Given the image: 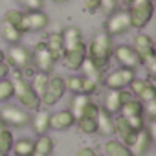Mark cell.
Listing matches in <instances>:
<instances>
[{
    "label": "cell",
    "mask_w": 156,
    "mask_h": 156,
    "mask_svg": "<svg viewBox=\"0 0 156 156\" xmlns=\"http://www.w3.org/2000/svg\"><path fill=\"white\" fill-rule=\"evenodd\" d=\"M112 50H114V44H112V37L107 35L105 31H99L92 37L90 44L87 46V57L98 66L101 68L103 72L108 68L110 64V59H112Z\"/></svg>",
    "instance_id": "cell-1"
},
{
    "label": "cell",
    "mask_w": 156,
    "mask_h": 156,
    "mask_svg": "<svg viewBox=\"0 0 156 156\" xmlns=\"http://www.w3.org/2000/svg\"><path fill=\"white\" fill-rule=\"evenodd\" d=\"M11 81H13V98H17L20 107H24V110H28V112L39 110L41 108V98L31 90L30 81H26L24 75L19 72L11 77Z\"/></svg>",
    "instance_id": "cell-2"
},
{
    "label": "cell",
    "mask_w": 156,
    "mask_h": 156,
    "mask_svg": "<svg viewBox=\"0 0 156 156\" xmlns=\"http://www.w3.org/2000/svg\"><path fill=\"white\" fill-rule=\"evenodd\" d=\"M130 26L134 30H143L154 15V0H132L129 4Z\"/></svg>",
    "instance_id": "cell-3"
},
{
    "label": "cell",
    "mask_w": 156,
    "mask_h": 156,
    "mask_svg": "<svg viewBox=\"0 0 156 156\" xmlns=\"http://www.w3.org/2000/svg\"><path fill=\"white\" fill-rule=\"evenodd\" d=\"M6 59H8V64L13 66L19 73L26 75V73H31L35 68H33V61H31V51L22 46L20 42L19 44H11L8 53H6Z\"/></svg>",
    "instance_id": "cell-4"
},
{
    "label": "cell",
    "mask_w": 156,
    "mask_h": 156,
    "mask_svg": "<svg viewBox=\"0 0 156 156\" xmlns=\"http://www.w3.org/2000/svg\"><path fill=\"white\" fill-rule=\"evenodd\" d=\"M66 94V83H64V77L57 75V73H50L48 75V85L44 94L41 96V107H53L57 105Z\"/></svg>",
    "instance_id": "cell-5"
},
{
    "label": "cell",
    "mask_w": 156,
    "mask_h": 156,
    "mask_svg": "<svg viewBox=\"0 0 156 156\" xmlns=\"http://www.w3.org/2000/svg\"><path fill=\"white\" fill-rule=\"evenodd\" d=\"M130 30H132V26H130V17H129V11L127 9H116L110 15H107L105 30H103L107 35L119 37V35L129 33Z\"/></svg>",
    "instance_id": "cell-6"
},
{
    "label": "cell",
    "mask_w": 156,
    "mask_h": 156,
    "mask_svg": "<svg viewBox=\"0 0 156 156\" xmlns=\"http://www.w3.org/2000/svg\"><path fill=\"white\" fill-rule=\"evenodd\" d=\"M134 77H136V72L132 68L119 66L103 77V85L107 87V90H123V88H129Z\"/></svg>",
    "instance_id": "cell-7"
},
{
    "label": "cell",
    "mask_w": 156,
    "mask_h": 156,
    "mask_svg": "<svg viewBox=\"0 0 156 156\" xmlns=\"http://www.w3.org/2000/svg\"><path fill=\"white\" fill-rule=\"evenodd\" d=\"M31 61H33V68L37 72H42V73H51L53 72V66H55V59L53 55L50 53L46 42H37L33 46V51H31Z\"/></svg>",
    "instance_id": "cell-8"
},
{
    "label": "cell",
    "mask_w": 156,
    "mask_h": 156,
    "mask_svg": "<svg viewBox=\"0 0 156 156\" xmlns=\"http://www.w3.org/2000/svg\"><path fill=\"white\" fill-rule=\"evenodd\" d=\"M0 121H2L6 127H26L30 123V112L20 108V107H4L0 110Z\"/></svg>",
    "instance_id": "cell-9"
},
{
    "label": "cell",
    "mask_w": 156,
    "mask_h": 156,
    "mask_svg": "<svg viewBox=\"0 0 156 156\" xmlns=\"http://www.w3.org/2000/svg\"><path fill=\"white\" fill-rule=\"evenodd\" d=\"M85 59H87V44L81 42V44H77V46L66 50L61 61H62V64H64L66 70L79 72L81 66H83V62H85Z\"/></svg>",
    "instance_id": "cell-10"
},
{
    "label": "cell",
    "mask_w": 156,
    "mask_h": 156,
    "mask_svg": "<svg viewBox=\"0 0 156 156\" xmlns=\"http://www.w3.org/2000/svg\"><path fill=\"white\" fill-rule=\"evenodd\" d=\"M130 98H132V94L127 92V88H123V90H107L101 107H103L107 112H110V114H119L121 107H123Z\"/></svg>",
    "instance_id": "cell-11"
},
{
    "label": "cell",
    "mask_w": 156,
    "mask_h": 156,
    "mask_svg": "<svg viewBox=\"0 0 156 156\" xmlns=\"http://www.w3.org/2000/svg\"><path fill=\"white\" fill-rule=\"evenodd\" d=\"M112 55H114V59L119 62V66L132 68V70H136L138 66H141L140 55L136 53V50H134L132 46H127V44L114 46V50H112Z\"/></svg>",
    "instance_id": "cell-12"
},
{
    "label": "cell",
    "mask_w": 156,
    "mask_h": 156,
    "mask_svg": "<svg viewBox=\"0 0 156 156\" xmlns=\"http://www.w3.org/2000/svg\"><path fill=\"white\" fill-rule=\"evenodd\" d=\"M132 48L136 50V53L140 55V61L145 62L152 57H156V50H154V41L151 35L147 33H138L134 37V42H132Z\"/></svg>",
    "instance_id": "cell-13"
},
{
    "label": "cell",
    "mask_w": 156,
    "mask_h": 156,
    "mask_svg": "<svg viewBox=\"0 0 156 156\" xmlns=\"http://www.w3.org/2000/svg\"><path fill=\"white\" fill-rule=\"evenodd\" d=\"M50 118H51V114L48 108H39V110H33V114H30L28 125H31V129L37 136H41L50 130Z\"/></svg>",
    "instance_id": "cell-14"
},
{
    "label": "cell",
    "mask_w": 156,
    "mask_h": 156,
    "mask_svg": "<svg viewBox=\"0 0 156 156\" xmlns=\"http://www.w3.org/2000/svg\"><path fill=\"white\" fill-rule=\"evenodd\" d=\"M114 134H116L118 140L123 141L127 147H132V143H134L138 132H134V130L129 127V123L125 121V118L118 116V118H114Z\"/></svg>",
    "instance_id": "cell-15"
},
{
    "label": "cell",
    "mask_w": 156,
    "mask_h": 156,
    "mask_svg": "<svg viewBox=\"0 0 156 156\" xmlns=\"http://www.w3.org/2000/svg\"><path fill=\"white\" fill-rule=\"evenodd\" d=\"M73 125H75V118L68 108L59 110V112L51 114V118H50V129H53V130H66Z\"/></svg>",
    "instance_id": "cell-16"
},
{
    "label": "cell",
    "mask_w": 156,
    "mask_h": 156,
    "mask_svg": "<svg viewBox=\"0 0 156 156\" xmlns=\"http://www.w3.org/2000/svg\"><path fill=\"white\" fill-rule=\"evenodd\" d=\"M26 22L30 31H42L48 28L50 19L42 9H35V11H26Z\"/></svg>",
    "instance_id": "cell-17"
},
{
    "label": "cell",
    "mask_w": 156,
    "mask_h": 156,
    "mask_svg": "<svg viewBox=\"0 0 156 156\" xmlns=\"http://www.w3.org/2000/svg\"><path fill=\"white\" fill-rule=\"evenodd\" d=\"M96 123H98V132L101 136H112L114 134V114L107 112L103 107H99V112L96 116Z\"/></svg>",
    "instance_id": "cell-18"
},
{
    "label": "cell",
    "mask_w": 156,
    "mask_h": 156,
    "mask_svg": "<svg viewBox=\"0 0 156 156\" xmlns=\"http://www.w3.org/2000/svg\"><path fill=\"white\" fill-rule=\"evenodd\" d=\"M151 145H152V136L147 132V129H143V130H140L136 134V140H134L130 151H132L134 156H145L149 152Z\"/></svg>",
    "instance_id": "cell-19"
},
{
    "label": "cell",
    "mask_w": 156,
    "mask_h": 156,
    "mask_svg": "<svg viewBox=\"0 0 156 156\" xmlns=\"http://www.w3.org/2000/svg\"><path fill=\"white\" fill-rule=\"evenodd\" d=\"M61 37H62V44H64V51L85 42L83 41V31L77 28V26H66L62 31H61Z\"/></svg>",
    "instance_id": "cell-20"
},
{
    "label": "cell",
    "mask_w": 156,
    "mask_h": 156,
    "mask_svg": "<svg viewBox=\"0 0 156 156\" xmlns=\"http://www.w3.org/2000/svg\"><path fill=\"white\" fill-rule=\"evenodd\" d=\"M4 22L15 26L22 35H24V33H30L28 22H26V11H22V9H9V11L4 15Z\"/></svg>",
    "instance_id": "cell-21"
},
{
    "label": "cell",
    "mask_w": 156,
    "mask_h": 156,
    "mask_svg": "<svg viewBox=\"0 0 156 156\" xmlns=\"http://www.w3.org/2000/svg\"><path fill=\"white\" fill-rule=\"evenodd\" d=\"M44 42H46V46H48L50 53L53 55L55 62H57V61H61V59H62V55H64V44H62L61 31H53L51 35H48V39H46Z\"/></svg>",
    "instance_id": "cell-22"
},
{
    "label": "cell",
    "mask_w": 156,
    "mask_h": 156,
    "mask_svg": "<svg viewBox=\"0 0 156 156\" xmlns=\"http://www.w3.org/2000/svg\"><path fill=\"white\" fill-rule=\"evenodd\" d=\"M92 99H90V96H85V94H73V98H72V101H70V112L73 114V118H75V121L79 119V118H83V112H85V108H87V105L90 103Z\"/></svg>",
    "instance_id": "cell-23"
},
{
    "label": "cell",
    "mask_w": 156,
    "mask_h": 156,
    "mask_svg": "<svg viewBox=\"0 0 156 156\" xmlns=\"http://www.w3.org/2000/svg\"><path fill=\"white\" fill-rule=\"evenodd\" d=\"M105 156H134L130 147L119 140H108L105 143Z\"/></svg>",
    "instance_id": "cell-24"
},
{
    "label": "cell",
    "mask_w": 156,
    "mask_h": 156,
    "mask_svg": "<svg viewBox=\"0 0 156 156\" xmlns=\"http://www.w3.org/2000/svg\"><path fill=\"white\" fill-rule=\"evenodd\" d=\"M81 70H83V77H87V79H90V81H94V83H103V77H105V72L101 70V68H98L88 57L85 59V62H83V66H81Z\"/></svg>",
    "instance_id": "cell-25"
},
{
    "label": "cell",
    "mask_w": 156,
    "mask_h": 156,
    "mask_svg": "<svg viewBox=\"0 0 156 156\" xmlns=\"http://www.w3.org/2000/svg\"><path fill=\"white\" fill-rule=\"evenodd\" d=\"M33 143H35V149H33L35 154H41V156H51L53 147H55L51 136H48V134H41Z\"/></svg>",
    "instance_id": "cell-26"
},
{
    "label": "cell",
    "mask_w": 156,
    "mask_h": 156,
    "mask_svg": "<svg viewBox=\"0 0 156 156\" xmlns=\"http://www.w3.org/2000/svg\"><path fill=\"white\" fill-rule=\"evenodd\" d=\"M0 37H2V39L11 46V44H19V42H20L22 33H20L15 26H11V24H8V22H2V26H0Z\"/></svg>",
    "instance_id": "cell-27"
},
{
    "label": "cell",
    "mask_w": 156,
    "mask_h": 156,
    "mask_svg": "<svg viewBox=\"0 0 156 156\" xmlns=\"http://www.w3.org/2000/svg\"><path fill=\"white\" fill-rule=\"evenodd\" d=\"M119 116L121 118H132V116H143V103L140 99H129L121 110H119Z\"/></svg>",
    "instance_id": "cell-28"
},
{
    "label": "cell",
    "mask_w": 156,
    "mask_h": 156,
    "mask_svg": "<svg viewBox=\"0 0 156 156\" xmlns=\"http://www.w3.org/2000/svg\"><path fill=\"white\" fill-rule=\"evenodd\" d=\"M33 149H35V143L31 138H20V140L13 141V147H11L15 156H31Z\"/></svg>",
    "instance_id": "cell-29"
},
{
    "label": "cell",
    "mask_w": 156,
    "mask_h": 156,
    "mask_svg": "<svg viewBox=\"0 0 156 156\" xmlns=\"http://www.w3.org/2000/svg\"><path fill=\"white\" fill-rule=\"evenodd\" d=\"M48 75L50 73H42V72H35L33 75H31V81H30V87H31V90L41 98L42 94H44V90H46V85H48Z\"/></svg>",
    "instance_id": "cell-30"
},
{
    "label": "cell",
    "mask_w": 156,
    "mask_h": 156,
    "mask_svg": "<svg viewBox=\"0 0 156 156\" xmlns=\"http://www.w3.org/2000/svg\"><path fill=\"white\" fill-rule=\"evenodd\" d=\"M13 132L6 127L2 132H0V154H4V156H8L9 152H11V147H13Z\"/></svg>",
    "instance_id": "cell-31"
},
{
    "label": "cell",
    "mask_w": 156,
    "mask_h": 156,
    "mask_svg": "<svg viewBox=\"0 0 156 156\" xmlns=\"http://www.w3.org/2000/svg\"><path fill=\"white\" fill-rule=\"evenodd\" d=\"M75 125L79 127V130H81L83 134H88V136L98 134V123H96V119H92V118H79V119L75 121Z\"/></svg>",
    "instance_id": "cell-32"
},
{
    "label": "cell",
    "mask_w": 156,
    "mask_h": 156,
    "mask_svg": "<svg viewBox=\"0 0 156 156\" xmlns=\"http://www.w3.org/2000/svg\"><path fill=\"white\" fill-rule=\"evenodd\" d=\"M13 98V81L9 77L0 79V103H6Z\"/></svg>",
    "instance_id": "cell-33"
},
{
    "label": "cell",
    "mask_w": 156,
    "mask_h": 156,
    "mask_svg": "<svg viewBox=\"0 0 156 156\" xmlns=\"http://www.w3.org/2000/svg\"><path fill=\"white\" fill-rule=\"evenodd\" d=\"M138 99L141 101V103H149V101H154L156 99V87H154V83H152V79L147 83V87L141 90V94L138 96Z\"/></svg>",
    "instance_id": "cell-34"
},
{
    "label": "cell",
    "mask_w": 156,
    "mask_h": 156,
    "mask_svg": "<svg viewBox=\"0 0 156 156\" xmlns=\"http://www.w3.org/2000/svg\"><path fill=\"white\" fill-rule=\"evenodd\" d=\"M64 83H66V90H70L73 94H81V85H83L81 75H70L68 79H64Z\"/></svg>",
    "instance_id": "cell-35"
},
{
    "label": "cell",
    "mask_w": 156,
    "mask_h": 156,
    "mask_svg": "<svg viewBox=\"0 0 156 156\" xmlns=\"http://www.w3.org/2000/svg\"><path fill=\"white\" fill-rule=\"evenodd\" d=\"M151 79H149V77H143V79H140V77H134V79H132V83L129 85V92L132 94V96H140L141 94V90L147 87V83H149Z\"/></svg>",
    "instance_id": "cell-36"
},
{
    "label": "cell",
    "mask_w": 156,
    "mask_h": 156,
    "mask_svg": "<svg viewBox=\"0 0 156 156\" xmlns=\"http://www.w3.org/2000/svg\"><path fill=\"white\" fill-rule=\"evenodd\" d=\"M125 121L129 123V127L134 130V132H140V130H143L145 127H147V119H145V116H132V118H125Z\"/></svg>",
    "instance_id": "cell-37"
},
{
    "label": "cell",
    "mask_w": 156,
    "mask_h": 156,
    "mask_svg": "<svg viewBox=\"0 0 156 156\" xmlns=\"http://www.w3.org/2000/svg\"><path fill=\"white\" fill-rule=\"evenodd\" d=\"M20 6H24L26 11H35V9H42V0H17Z\"/></svg>",
    "instance_id": "cell-38"
},
{
    "label": "cell",
    "mask_w": 156,
    "mask_h": 156,
    "mask_svg": "<svg viewBox=\"0 0 156 156\" xmlns=\"http://www.w3.org/2000/svg\"><path fill=\"white\" fill-rule=\"evenodd\" d=\"M75 156H105V154H101V152H98L94 147H88V145H83V147H79L77 149V152H75Z\"/></svg>",
    "instance_id": "cell-39"
},
{
    "label": "cell",
    "mask_w": 156,
    "mask_h": 156,
    "mask_svg": "<svg viewBox=\"0 0 156 156\" xmlns=\"http://www.w3.org/2000/svg\"><path fill=\"white\" fill-rule=\"evenodd\" d=\"M99 9H103L107 15H110L112 11H116V9H118V0H101Z\"/></svg>",
    "instance_id": "cell-40"
},
{
    "label": "cell",
    "mask_w": 156,
    "mask_h": 156,
    "mask_svg": "<svg viewBox=\"0 0 156 156\" xmlns=\"http://www.w3.org/2000/svg\"><path fill=\"white\" fill-rule=\"evenodd\" d=\"M98 112H99V105H96L94 101H90V103L87 105L85 112H83V118H92V119H96Z\"/></svg>",
    "instance_id": "cell-41"
},
{
    "label": "cell",
    "mask_w": 156,
    "mask_h": 156,
    "mask_svg": "<svg viewBox=\"0 0 156 156\" xmlns=\"http://www.w3.org/2000/svg\"><path fill=\"white\" fill-rule=\"evenodd\" d=\"M83 4H85V9H87V13H98L101 0H83Z\"/></svg>",
    "instance_id": "cell-42"
},
{
    "label": "cell",
    "mask_w": 156,
    "mask_h": 156,
    "mask_svg": "<svg viewBox=\"0 0 156 156\" xmlns=\"http://www.w3.org/2000/svg\"><path fill=\"white\" fill-rule=\"evenodd\" d=\"M9 72H11V66L4 61V62H0V79H6V77L9 75Z\"/></svg>",
    "instance_id": "cell-43"
},
{
    "label": "cell",
    "mask_w": 156,
    "mask_h": 156,
    "mask_svg": "<svg viewBox=\"0 0 156 156\" xmlns=\"http://www.w3.org/2000/svg\"><path fill=\"white\" fill-rule=\"evenodd\" d=\"M4 61H6V53L0 50V62H4Z\"/></svg>",
    "instance_id": "cell-44"
},
{
    "label": "cell",
    "mask_w": 156,
    "mask_h": 156,
    "mask_svg": "<svg viewBox=\"0 0 156 156\" xmlns=\"http://www.w3.org/2000/svg\"><path fill=\"white\" fill-rule=\"evenodd\" d=\"M53 2H55V4H66L68 0H53Z\"/></svg>",
    "instance_id": "cell-45"
},
{
    "label": "cell",
    "mask_w": 156,
    "mask_h": 156,
    "mask_svg": "<svg viewBox=\"0 0 156 156\" xmlns=\"http://www.w3.org/2000/svg\"><path fill=\"white\" fill-rule=\"evenodd\" d=\"M0 156H4V154H0Z\"/></svg>",
    "instance_id": "cell-46"
},
{
    "label": "cell",
    "mask_w": 156,
    "mask_h": 156,
    "mask_svg": "<svg viewBox=\"0 0 156 156\" xmlns=\"http://www.w3.org/2000/svg\"><path fill=\"white\" fill-rule=\"evenodd\" d=\"M42 2H44V0H42Z\"/></svg>",
    "instance_id": "cell-47"
}]
</instances>
